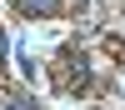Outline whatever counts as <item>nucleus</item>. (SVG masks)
<instances>
[{"mask_svg": "<svg viewBox=\"0 0 125 110\" xmlns=\"http://www.w3.org/2000/svg\"><path fill=\"white\" fill-rule=\"evenodd\" d=\"M0 110H35V100H25V95H5V100H0Z\"/></svg>", "mask_w": 125, "mask_h": 110, "instance_id": "f257e3e1", "label": "nucleus"}, {"mask_svg": "<svg viewBox=\"0 0 125 110\" xmlns=\"http://www.w3.org/2000/svg\"><path fill=\"white\" fill-rule=\"evenodd\" d=\"M20 5H25V10H35V15H50L60 0H20Z\"/></svg>", "mask_w": 125, "mask_h": 110, "instance_id": "f03ea898", "label": "nucleus"}, {"mask_svg": "<svg viewBox=\"0 0 125 110\" xmlns=\"http://www.w3.org/2000/svg\"><path fill=\"white\" fill-rule=\"evenodd\" d=\"M0 60H5V30H0Z\"/></svg>", "mask_w": 125, "mask_h": 110, "instance_id": "7ed1b4c3", "label": "nucleus"}]
</instances>
